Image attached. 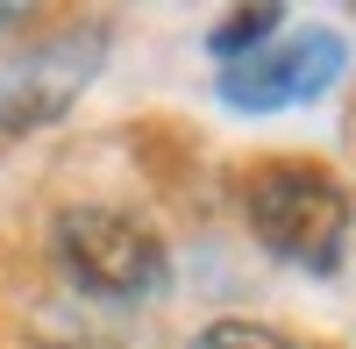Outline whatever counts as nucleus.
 Masks as SVG:
<instances>
[{"instance_id": "obj_6", "label": "nucleus", "mask_w": 356, "mask_h": 349, "mask_svg": "<svg viewBox=\"0 0 356 349\" xmlns=\"http://www.w3.org/2000/svg\"><path fill=\"white\" fill-rule=\"evenodd\" d=\"M193 349H300V342L278 335L271 321H243V314H228V321H207L193 335Z\"/></svg>"}, {"instance_id": "obj_4", "label": "nucleus", "mask_w": 356, "mask_h": 349, "mask_svg": "<svg viewBox=\"0 0 356 349\" xmlns=\"http://www.w3.org/2000/svg\"><path fill=\"white\" fill-rule=\"evenodd\" d=\"M349 65V43L335 29H300V36H271L264 50H250L243 65H221V100L243 114H278L321 100Z\"/></svg>"}, {"instance_id": "obj_3", "label": "nucleus", "mask_w": 356, "mask_h": 349, "mask_svg": "<svg viewBox=\"0 0 356 349\" xmlns=\"http://www.w3.org/2000/svg\"><path fill=\"white\" fill-rule=\"evenodd\" d=\"M107 57V29L86 22V29H57V36L29 43L8 79H0V136H36L50 122H65V114L79 107V93L93 86Z\"/></svg>"}, {"instance_id": "obj_1", "label": "nucleus", "mask_w": 356, "mask_h": 349, "mask_svg": "<svg viewBox=\"0 0 356 349\" xmlns=\"http://www.w3.org/2000/svg\"><path fill=\"white\" fill-rule=\"evenodd\" d=\"M243 221H250V236L271 250L278 264L335 271L342 250H349L356 207H349V193L328 179V171L271 157V164H257L250 186H243Z\"/></svg>"}, {"instance_id": "obj_7", "label": "nucleus", "mask_w": 356, "mask_h": 349, "mask_svg": "<svg viewBox=\"0 0 356 349\" xmlns=\"http://www.w3.org/2000/svg\"><path fill=\"white\" fill-rule=\"evenodd\" d=\"M349 143H356V114H349Z\"/></svg>"}, {"instance_id": "obj_5", "label": "nucleus", "mask_w": 356, "mask_h": 349, "mask_svg": "<svg viewBox=\"0 0 356 349\" xmlns=\"http://www.w3.org/2000/svg\"><path fill=\"white\" fill-rule=\"evenodd\" d=\"M278 29H285V15H278V8H235V15H221V22H214L207 50H214L221 65H243V57H250V50H264Z\"/></svg>"}, {"instance_id": "obj_2", "label": "nucleus", "mask_w": 356, "mask_h": 349, "mask_svg": "<svg viewBox=\"0 0 356 349\" xmlns=\"http://www.w3.org/2000/svg\"><path fill=\"white\" fill-rule=\"evenodd\" d=\"M50 250H57V271H65L86 300H114V307L150 300L171 278L164 236L150 221L122 214V207H65L50 221Z\"/></svg>"}]
</instances>
